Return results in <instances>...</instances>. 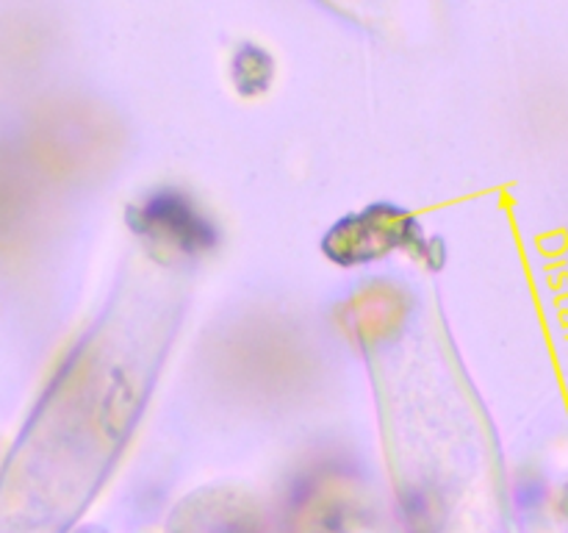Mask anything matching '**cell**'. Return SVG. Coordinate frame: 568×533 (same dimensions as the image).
<instances>
[{"label": "cell", "mask_w": 568, "mask_h": 533, "mask_svg": "<svg viewBox=\"0 0 568 533\" xmlns=\"http://www.w3.org/2000/svg\"><path fill=\"white\" fill-rule=\"evenodd\" d=\"M136 228H142L155 242H164L183 253H197L216 242L211 220H205L197 205L175 189H164L144 200L136 209Z\"/></svg>", "instance_id": "6da1fadb"}]
</instances>
